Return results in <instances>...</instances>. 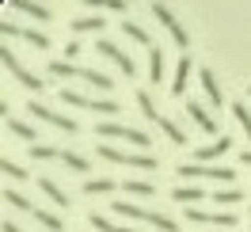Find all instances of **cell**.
Masks as SVG:
<instances>
[{"label":"cell","mask_w":251,"mask_h":232,"mask_svg":"<svg viewBox=\"0 0 251 232\" xmlns=\"http://www.w3.org/2000/svg\"><path fill=\"white\" fill-rule=\"evenodd\" d=\"M114 209L126 217H133V221H145V225H152V229L160 232H179V225H175L172 217L156 213V209H145V206H133V202H114Z\"/></svg>","instance_id":"1"},{"label":"cell","mask_w":251,"mask_h":232,"mask_svg":"<svg viewBox=\"0 0 251 232\" xmlns=\"http://www.w3.org/2000/svg\"><path fill=\"white\" fill-rule=\"evenodd\" d=\"M99 156H103V160H114V164H126V168H141V171L156 168V160L149 153H129V149H114V145H99Z\"/></svg>","instance_id":"2"},{"label":"cell","mask_w":251,"mask_h":232,"mask_svg":"<svg viewBox=\"0 0 251 232\" xmlns=\"http://www.w3.org/2000/svg\"><path fill=\"white\" fill-rule=\"evenodd\" d=\"M187 221H194V225H217V229H236L240 225V217L228 213V209H202V206H190Z\"/></svg>","instance_id":"3"},{"label":"cell","mask_w":251,"mask_h":232,"mask_svg":"<svg viewBox=\"0 0 251 232\" xmlns=\"http://www.w3.org/2000/svg\"><path fill=\"white\" fill-rule=\"evenodd\" d=\"M0 61H4V69H8V73H12V77H16L19 84H23V88H27V92H42V80L34 77L31 69H23V65H19V57H16V50L0 46Z\"/></svg>","instance_id":"4"},{"label":"cell","mask_w":251,"mask_h":232,"mask_svg":"<svg viewBox=\"0 0 251 232\" xmlns=\"http://www.w3.org/2000/svg\"><path fill=\"white\" fill-rule=\"evenodd\" d=\"M95 133H99V137H114V141H129V145H137V149L149 145V137H145L141 129H129V126H122V122H99Z\"/></svg>","instance_id":"5"},{"label":"cell","mask_w":251,"mask_h":232,"mask_svg":"<svg viewBox=\"0 0 251 232\" xmlns=\"http://www.w3.org/2000/svg\"><path fill=\"white\" fill-rule=\"evenodd\" d=\"M179 179H213V183H232L236 171L232 168H209V164H187V168H179Z\"/></svg>","instance_id":"6"},{"label":"cell","mask_w":251,"mask_h":232,"mask_svg":"<svg viewBox=\"0 0 251 232\" xmlns=\"http://www.w3.org/2000/svg\"><path fill=\"white\" fill-rule=\"evenodd\" d=\"M61 99L69 107H84V110H95V114H107V118L118 114V103H114V99H88V95H76V92H69V88L61 92Z\"/></svg>","instance_id":"7"},{"label":"cell","mask_w":251,"mask_h":232,"mask_svg":"<svg viewBox=\"0 0 251 232\" xmlns=\"http://www.w3.org/2000/svg\"><path fill=\"white\" fill-rule=\"evenodd\" d=\"M0 34H4V38H23V42H31L34 50H46L50 46V38L42 31H34V27H19V23H12V19L0 23Z\"/></svg>","instance_id":"8"},{"label":"cell","mask_w":251,"mask_h":232,"mask_svg":"<svg viewBox=\"0 0 251 232\" xmlns=\"http://www.w3.org/2000/svg\"><path fill=\"white\" fill-rule=\"evenodd\" d=\"M152 16H156V19H160V27H164V31H168V34L175 38V42H179V50H187V46H190L187 31H183V23H179V19H175L172 12L164 8V4H152Z\"/></svg>","instance_id":"9"},{"label":"cell","mask_w":251,"mask_h":232,"mask_svg":"<svg viewBox=\"0 0 251 232\" xmlns=\"http://www.w3.org/2000/svg\"><path fill=\"white\" fill-rule=\"evenodd\" d=\"M34 114V118H42V122H50V126H57V129H65V133H76L80 126L73 122V118H69V114H57V110H50V107H42V103H31V107H27Z\"/></svg>","instance_id":"10"},{"label":"cell","mask_w":251,"mask_h":232,"mask_svg":"<svg viewBox=\"0 0 251 232\" xmlns=\"http://www.w3.org/2000/svg\"><path fill=\"white\" fill-rule=\"evenodd\" d=\"M95 50H99V53H103L107 61H114V65H118L126 77H133V61H129V53H126V50H118L114 42H110V38H99V42H95Z\"/></svg>","instance_id":"11"},{"label":"cell","mask_w":251,"mask_h":232,"mask_svg":"<svg viewBox=\"0 0 251 232\" xmlns=\"http://www.w3.org/2000/svg\"><path fill=\"white\" fill-rule=\"evenodd\" d=\"M187 114H190V118H194L198 126H202L205 133H217V118H213V114H209L202 103H187Z\"/></svg>","instance_id":"12"},{"label":"cell","mask_w":251,"mask_h":232,"mask_svg":"<svg viewBox=\"0 0 251 232\" xmlns=\"http://www.w3.org/2000/svg\"><path fill=\"white\" fill-rule=\"evenodd\" d=\"M187 80H190V57H179V65H175V77H172V95H175V99L187 92Z\"/></svg>","instance_id":"13"},{"label":"cell","mask_w":251,"mask_h":232,"mask_svg":"<svg viewBox=\"0 0 251 232\" xmlns=\"http://www.w3.org/2000/svg\"><path fill=\"white\" fill-rule=\"evenodd\" d=\"M198 80H202V92L209 95V107H221V88H217V77H213L209 69H202V73H198Z\"/></svg>","instance_id":"14"},{"label":"cell","mask_w":251,"mask_h":232,"mask_svg":"<svg viewBox=\"0 0 251 232\" xmlns=\"http://www.w3.org/2000/svg\"><path fill=\"white\" fill-rule=\"evenodd\" d=\"M209 202H217V206H236V202H244V190L240 186H221L209 194Z\"/></svg>","instance_id":"15"},{"label":"cell","mask_w":251,"mask_h":232,"mask_svg":"<svg viewBox=\"0 0 251 232\" xmlns=\"http://www.w3.org/2000/svg\"><path fill=\"white\" fill-rule=\"evenodd\" d=\"M221 153H228V137H217L213 145H202V149H198V164H209V160H217Z\"/></svg>","instance_id":"16"},{"label":"cell","mask_w":251,"mask_h":232,"mask_svg":"<svg viewBox=\"0 0 251 232\" xmlns=\"http://www.w3.org/2000/svg\"><path fill=\"white\" fill-rule=\"evenodd\" d=\"M34 221H38V225H42V229H50V232H65V221L57 213H50V209H38V206H34Z\"/></svg>","instance_id":"17"},{"label":"cell","mask_w":251,"mask_h":232,"mask_svg":"<svg viewBox=\"0 0 251 232\" xmlns=\"http://www.w3.org/2000/svg\"><path fill=\"white\" fill-rule=\"evenodd\" d=\"M46 73H50L53 80H69V77H80V69H76L73 61H50V65H46Z\"/></svg>","instance_id":"18"},{"label":"cell","mask_w":251,"mask_h":232,"mask_svg":"<svg viewBox=\"0 0 251 232\" xmlns=\"http://www.w3.org/2000/svg\"><path fill=\"white\" fill-rule=\"evenodd\" d=\"M202 198H205L202 186H175L172 190V202H187V209H190V202H202Z\"/></svg>","instance_id":"19"},{"label":"cell","mask_w":251,"mask_h":232,"mask_svg":"<svg viewBox=\"0 0 251 232\" xmlns=\"http://www.w3.org/2000/svg\"><path fill=\"white\" fill-rule=\"evenodd\" d=\"M8 4H12L16 12H27L31 19H50V12L42 8V4H34V0H8Z\"/></svg>","instance_id":"20"},{"label":"cell","mask_w":251,"mask_h":232,"mask_svg":"<svg viewBox=\"0 0 251 232\" xmlns=\"http://www.w3.org/2000/svg\"><path fill=\"white\" fill-rule=\"evenodd\" d=\"M156 80H164V53L152 46L149 50V84H156Z\"/></svg>","instance_id":"21"},{"label":"cell","mask_w":251,"mask_h":232,"mask_svg":"<svg viewBox=\"0 0 251 232\" xmlns=\"http://www.w3.org/2000/svg\"><path fill=\"white\" fill-rule=\"evenodd\" d=\"M4 126H8V129H12V133H16V137H23V141H31V145H38V133H34L31 126L27 122H16V118H12V114H8V118H4Z\"/></svg>","instance_id":"22"},{"label":"cell","mask_w":251,"mask_h":232,"mask_svg":"<svg viewBox=\"0 0 251 232\" xmlns=\"http://www.w3.org/2000/svg\"><path fill=\"white\" fill-rule=\"evenodd\" d=\"M80 80H88V84L103 88V92H110V88H114V80H110L107 73H95V69H80Z\"/></svg>","instance_id":"23"},{"label":"cell","mask_w":251,"mask_h":232,"mask_svg":"<svg viewBox=\"0 0 251 232\" xmlns=\"http://www.w3.org/2000/svg\"><path fill=\"white\" fill-rule=\"evenodd\" d=\"M122 190H126V194H149V198L156 194V186L145 183V179H122Z\"/></svg>","instance_id":"24"},{"label":"cell","mask_w":251,"mask_h":232,"mask_svg":"<svg viewBox=\"0 0 251 232\" xmlns=\"http://www.w3.org/2000/svg\"><path fill=\"white\" fill-rule=\"evenodd\" d=\"M38 186H42V190L50 194V202H57V206H69V194H65V190L53 183V179H38Z\"/></svg>","instance_id":"25"},{"label":"cell","mask_w":251,"mask_h":232,"mask_svg":"<svg viewBox=\"0 0 251 232\" xmlns=\"http://www.w3.org/2000/svg\"><path fill=\"white\" fill-rule=\"evenodd\" d=\"M88 221H92V229H99V232H137V229H122V225H114V221H107L103 213H92Z\"/></svg>","instance_id":"26"},{"label":"cell","mask_w":251,"mask_h":232,"mask_svg":"<svg viewBox=\"0 0 251 232\" xmlns=\"http://www.w3.org/2000/svg\"><path fill=\"white\" fill-rule=\"evenodd\" d=\"M156 122H160V129H164V133H168V137H172L175 145H187V133H183V129H179V126L172 122V118H164V114H160Z\"/></svg>","instance_id":"27"},{"label":"cell","mask_w":251,"mask_h":232,"mask_svg":"<svg viewBox=\"0 0 251 232\" xmlns=\"http://www.w3.org/2000/svg\"><path fill=\"white\" fill-rule=\"evenodd\" d=\"M114 179H88V183H84V194H110V190H114Z\"/></svg>","instance_id":"28"},{"label":"cell","mask_w":251,"mask_h":232,"mask_svg":"<svg viewBox=\"0 0 251 232\" xmlns=\"http://www.w3.org/2000/svg\"><path fill=\"white\" fill-rule=\"evenodd\" d=\"M232 118L240 122V129H244V137L251 141V110L244 107V103H236V107H232Z\"/></svg>","instance_id":"29"},{"label":"cell","mask_w":251,"mask_h":232,"mask_svg":"<svg viewBox=\"0 0 251 232\" xmlns=\"http://www.w3.org/2000/svg\"><path fill=\"white\" fill-rule=\"evenodd\" d=\"M122 31L129 34L133 42H141V46H149V50H152V42H149V34H145L141 27H137V23H129V19H122Z\"/></svg>","instance_id":"30"},{"label":"cell","mask_w":251,"mask_h":232,"mask_svg":"<svg viewBox=\"0 0 251 232\" xmlns=\"http://www.w3.org/2000/svg\"><path fill=\"white\" fill-rule=\"evenodd\" d=\"M4 202H8L12 209H27V213H34V206H31V202H27V198H23L19 190H4Z\"/></svg>","instance_id":"31"},{"label":"cell","mask_w":251,"mask_h":232,"mask_svg":"<svg viewBox=\"0 0 251 232\" xmlns=\"http://www.w3.org/2000/svg\"><path fill=\"white\" fill-rule=\"evenodd\" d=\"M99 27H103V19H95V16H88V19H73V31H76V34L99 31Z\"/></svg>","instance_id":"32"},{"label":"cell","mask_w":251,"mask_h":232,"mask_svg":"<svg viewBox=\"0 0 251 232\" xmlns=\"http://www.w3.org/2000/svg\"><path fill=\"white\" fill-rule=\"evenodd\" d=\"M53 156L61 160V153H57L53 145H31V160H53Z\"/></svg>","instance_id":"33"},{"label":"cell","mask_w":251,"mask_h":232,"mask_svg":"<svg viewBox=\"0 0 251 232\" xmlns=\"http://www.w3.org/2000/svg\"><path fill=\"white\" fill-rule=\"evenodd\" d=\"M88 8H107V12H126V0H84Z\"/></svg>","instance_id":"34"},{"label":"cell","mask_w":251,"mask_h":232,"mask_svg":"<svg viewBox=\"0 0 251 232\" xmlns=\"http://www.w3.org/2000/svg\"><path fill=\"white\" fill-rule=\"evenodd\" d=\"M61 164H69L73 171H88V160H84V156H76V153H61Z\"/></svg>","instance_id":"35"},{"label":"cell","mask_w":251,"mask_h":232,"mask_svg":"<svg viewBox=\"0 0 251 232\" xmlns=\"http://www.w3.org/2000/svg\"><path fill=\"white\" fill-rule=\"evenodd\" d=\"M0 171H4L8 179H27V171L19 168V164H12V160H0Z\"/></svg>","instance_id":"36"},{"label":"cell","mask_w":251,"mask_h":232,"mask_svg":"<svg viewBox=\"0 0 251 232\" xmlns=\"http://www.w3.org/2000/svg\"><path fill=\"white\" fill-rule=\"evenodd\" d=\"M80 57V42H69V46H65V61H76Z\"/></svg>","instance_id":"37"},{"label":"cell","mask_w":251,"mask_h":232,"mask_svg":"<svg viewBox=\"0 0 251 232\" xmlns=\"http://www.w3.org/2000/svg\"><path fill=\"white\" fill-rule=\"evenodd\" d=\"M4 232H23V229H16V225H12V221H4Z\"/></svg>","instance_id":"38"},{"label":"cell","mask_w":251,"mask_h":232,"mask_svg":"<svg viewBox=\"0 0 251 232\" xmlns=\"http://www.w3.org/2000/svg\"><path fill=\"white\" fill-rule=\"evenodd\" d=\"M240 164H248V168H251V153H240Z\"/></svg>","instance_id":"39"},{"label":"cell","mask_w":251,"mask_h":232,"mask_svg":"<svg viewBox=\"0 0 251 232\" xmlns=\"http://www.w3.org/2000/svg\"><path fill=\"white\" fill-rule=\"evenodd\" d=\"M248 95H251V88H248Z\"/></svg>","instance_id":"40"}]
</instances>
